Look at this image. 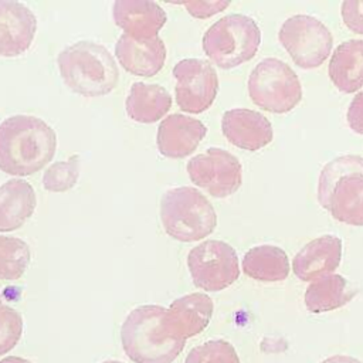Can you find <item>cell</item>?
Returning <instances> with one entry per match:
<instances>
[{"mask_svg": "<svg viewBox=\"0 0 363 363\" xmlns=\"http://www.w3.org/2000/svg\"><path fill=\"white\" fill-rule=\"evenodd\" d=\"M57 135L43 119L14 115L0 123V170L11 176H30L51 162Z\"/></svg>", "mask_w": 363, "mask_h": 363, "instance_id": "obj_1", "label": "cell"}, {"mask_svg": "<svg viewBox=\"0 0 363 363\" xmlns=\"http://www.w3.org/2000/svg\"><path fill=\"white\" fill-rule=\"evenodd\" d=\"M126 356L135 363H172L186 340L174 336L166 323V308L142 305L129 312L121 328Z\"/></svg>", "mask_w": 363, "mask_h": 363, "instance_id": "obj_2", "label": "cell"}, {"mask_svg": "<svg viewBox=\"0 0 363 363\" xmlns=\"http://www.w3.org/2000/svg\"><path fill=\"white\" fill-rule=\"evenodd\" d=\"M318 201L335 220L363 227V157L342 155L328 162L319 174Z\"/></svg>", "mask_w": 363, "mask_h": 363, "instance_id": "obj_3", "label": "cell"}, {"mask_svg": "<svg viewBox=\"0 0 363 363\" xmlns=\"http://www.w3.org/2000/svg\"><path fill=\"white\" fill-rule=\"evenodd\" d=\"M64 84L75 94L92 98L113 91L119 69L108 48L82 40L65 47L57 57Z\"/></svg>", "mask_w": 363, "mask_h": 363, "instance_id": "obj_4", "label": "cell"}, {"mask_svg": "<svg viewBox=\"0 0 363 363\" xmlns=\"http://www.w3.org/2000/svg\"><path fill=\"white\" fill-rule=\"evenodd\" d=\"M160 220L164 231L182 242L208 237L217 225V214L207 197L194 187L167 190L160 200Z\"/></svg>", "mask_w": 363, "mask_h": 363, "instance_id": "obj_5", "label": "cell"}, {"mask_svg": "<svg viewBox=\"0 0 363 363\" xmlns=\"http://www.w3.org/2000/svg\"><path fill=\"white\" fill-rule=\"evenodd\" d=\"M261 44L257 21L244 14H228L213 23L203 35V50L221 69L238 67L255 57Z\"/></svg>", "mask_w": 363, "mask_h": 363, "instance_id": "obj_6", "label": "cell"}, {"mask_svg": "<svg viewBox=\"0 0 363 363\" xmlns=\"http://www.w3.org/2000/svg\"><path fill=\"white\" fill-rule=\"evenodd\" d=\"M252 102L272 113H286L302 99V85L295 71L284 61L269 57L259 61L248 77Z\"/></svg>", "mask_w": 363, "mask_h": 363, "instance_id": "obj_7", "label": "cell"}, {"mask_svg": "<svg viewBox=\"0 0 363 363\" xmlns=\"http://www.w3.org/2000/svg\"><path fill=\"white\" fill-rule=\"evenodd\" d=\"M278 40L294 62L303 69L322 65L333 45V37L328 27L308 14L286 18L278 31Z\"/></svg>", "mask_w": 363, "mask_h": 363, "instance_id": "obj_8", "label": "cell"}, {"mask_svg": "<svg viewBox=\"0 0 363 363\" xmlns=\"http://www.w3.org/2000/svg\"><path fill=\"white\" fill-rule=\"evenodd\" d=\"M187 267L193 284L208 292L228 288L240 275L235 250L220 240H207L193 247L187 255Z\"/></svg>", "mask_w": 363, "mask_h": 363, "instance_id": "obj_9", "label": "cell"}, {"mask_svg": "<svg viewBox=\"0 0 363 363\" xmlns=\"http://www.w3.org/2000/svg\"><path fill=\"white\" fill-rule=\"evenodd\" d=\"M186 170L196 186L217 199L234 194L242 183L240 160L220 147H210L193 156L187 162Z\"/></svg>", "mask_w": 363, "mask_h": 363, "instance_id": "obj_10", "label": "cell"}, {"mask_svg": "<svg viewBox=\"0 0 363 363\" xmlns=\"http://www.w3.org/2000/svg\"><path fill=\"white\" fill-rule=\"evenodd\" d=\"M176 78V104L187 113L207 111L218 91V77L210 62L200 58H186L173 67Z\"/></svg>", "mask_w": 363, "mask_h": 363, "instance_id": "obj_11", "label": "cell"}, {"mask_svg": "<svg viewBox=\"0 0 363 363\" xmlns=\"http://www.w3.org/2000/svg\"><path fill=\"white\" fill-rule=\"evenodd\" d=\"M221 132L231 145L251 152L265 147L274 138L267 116L247 108L225 111L221 118Z\"/></svg>", "mask_w": 363, "mask_h": 363, "instance_id": "obj_12", "label": "cell"}, {"mask_svg": "<svg viewBox=\"0 0 363 363\" xmlns=\"http://www.w3.org/2000/svg\"><path fill=\"white\" fill-rule=\"evenodd\" d=\"M37 18L23 3L0 0V57L26 52L35 35Z\"/></svg>", "mask_w": 363, "mask_h": 363, "instance_id": "obj_13", "label": "cell"}, {"mask_svg": "<svg viewBox=\"0 0 363 363\" xmlns=\"http://www.w3.org/2000/svg\"><path fill=\"white\" fill-rule=\"evenodd\" d=\"M206 133L207 128L201 121L173 113L166 116L157 128V149L164 157L183 159L197 149Z\"/></svg>", "mask_w": 363, "mask_h": 363, "instance_id": "obj_14", "label": "cell"}, {"mask_svg": "<svg viewBox=\"0 0 363 363\" xmlns=\"http://www.w3.org/2000/svg\"><path fill=\"white\" fill-rule=\"evenodd\" d=\"M342 258V240L336 235H320L294 257L292 271L301 281L312 282L320 277L333 274Z\"/></svg>", "mask_w": 363, "mask_h": 363, "instance_id": "obj_15", "label": "cell"}, {"mask_svg": "<svg viewBox=\"0 0 363 363\" xmlns=\"http://www.w3.org/2000/svg\"><path fill=\"white\" fill-rule=\"evenodd\" d=\"M112 16L123 34L136 40L157 37L167 20L166 11L149 0H116L112 6Z\"/></svg>", "mask_w": 363, "mask_h": 363, "instance_id": "obj_16", "label": "cell"}, {"mask_svg": "<svg viewBox=\"0 0 363 363\" xmlns=\"http://www.w3.org/2000/svg\"><path fill=\"white\" fill-rule=\"evenodd\" d=\"M115 55L125 71L138 77H153L164 65L166 45L160 37L136 40L122 34L115 45Z\"/></svg>", "mask_w": 363, "mask_h": 363, "instance_id": "obj_17", "label": "cell"}, {"mask_svg": "<svg viewBox=\"0 0 363 363\" xmlns=\"http://www.w3.org/2000/svg\"><path fill=\"white\" fill-rule=\"evenodd\" d=\"M213 309V301L206 294L194 292L177 298L166 309L167 328L180 339L193 337L207 328Z\"/></svg>", "mask_w": 363, "mask_h": 363, "instance_id": "obj_18", "label": "cell"}, {"mask_svg": "<svg viewBox=\"0 0 363 363\" xmlns=\"http://www.w3.org/2000/svg\"><path fill=\"white\" fill-rule=\"evenodd\" d=\"M332 84L343 94H352L363 86V40L340 43L328 67Z\"/></svg>", "mask_w": 363, "mask_h": 363, "instance_id": "obj_19", "label": "cell"}, {"mask_svg": "<svg viewBox=\"0 0 363 363\" xmlns=\"http://www.w3.org/2000/svg\"><path fill=\"white\" fill-rule=\"evenodd\" d=\"M37 204L33 186L13 179L0 186V233L20 228L34 213Z\"/></svg>", "mask_w": 363, "mask_h": 363, "instance_id": "obj_20", "label": "cell"}, {"mask_svg": "<svg viewBox=\"0 0 363 363\" xmlns=\"http://www.w3.org/2000/svg\"><path fill=\"white\" fill-rule=\"evenodd\" d=\"M172 106L170 94L157 84L135 82L125 102L128 116L139 123L157 122Z\"/></svg>", "mask_w": 363, "mask_h": 363, "instance_id": "obj_21", "label": "cell"}, {"mask_svg": "<svg viewBox=\"0 0 363 363\" xmlns=\"http://www.w3.org/2000/svg\"><path fill=\"white\" fill-rule=\"evenodd\" d=\"M356 289L339 274H329L312 281L305 291V306L312 313L329 312L353 299Z\"/></svg>", "mask_w": 363, "mask_h": 363, "instance_id": "obj_22", "label": "cell"}, {"mask_svg": "<svg viewBox=\"0 0 363 363\" xmlns=\"http://www.w3.org/2000/svg\"><path fill=\"white\" fill-rule=\"evenodd\" d=\"M242 271L247 277L257 281L279 282L289 275V259L282 248L262 244L245 252Z\"/></svg>", "mask_w": 363, "mask_h": 363, "instance_id": "obj_23", "label": "cell"}, {"mask_svg": "<svg viewBox=\"0 0 363 363\" xmlns=\"http://www.w3.org/2000/svg\"><path fill=\"white\" fill-rule=\"evenodd\" d=\"M30 247L17 237L0 235V279L14 281L23 277L30 264Z\"/></svg>", "mask_w": 363, "mask_h": 363, "instance_id": "obj_24", "label": "cell"}, {"mask_svg": "<svg viewBox=\"0 0 363 363\" xmlns=\"http://www.w3.org/2000/svg\"><path fill=\"white\" fill-rule=\"evenodd\" d=\"M79 176V159L77 155L68 160L55 162L45 169L43 176V186L52 193H62L72 189Z\"/></svg>", "mask_w": 363, "mask_h": 363, "instance_id": "obj_25", "label": "cell"}, {"mask_svg": "<svg viewBox=\"0 0 363 363\" xmlns=\"http://www.w3.org/2000/svg\"><path fill=\"white\" fill-rule=\"evenodd\" d=\"M184 363H241L234 346L223 339L208 340L193 347Z\"/></svg>", "mask_w": 363, "mask_h": 363, "instance_id": "obj_26", "label": "cell"}, {"mask_svg": "<svg viewBox=\"0 0 363 363\" xmlns=\"http://www.w3.org/2000/svg\"><path fill=\"white\" fill-rule=\"evenodd\" d=\"M23 335L21 315L6 305L0 306V356L10 352Z\"/></svg>", "mask_w": 363, "mask_h": 363, "instance_id": "obj_27", "label": "cell"}, {"mask_svg": "<svg viewBox=\"0 0 363 363\" xmlns=\"http://www.w3.org/2000/svg\"><path fill=\"white\" fill-rule=\"evenodd\" d=\"M345 26L353 33L363 35V0H347L340 4Z\"/></svg>", "mask_w": 363, "mask_h": 363, "instance_id": "obj_28", "label": "cell"}, {"mask_svg": "<svg viewBox=\"0 0 363 363\" xmlns=\"http://www.w3.org/2000/svg\"><path fill=\"white\" fill-rule=\"evenodd\" d=\"M183 7H186V10L189 11V14H191L196 18H207L211 17L220 11H223L224 9H227L230 6V1L227 0H196V1H182L179 3Z\"/></svg>", "mask_w": 363, "mask_h": 363, "instance_id": "obj_29", "label": "cell"}, {"mask_svg": "<svg viewBox=\"0 0 363 363\" xmlns=\"http://www.w3.org/2000/svg\"><path fill=\"white\" fill-rule=\"evenodd\" d=\"M346 121L353 132L363 135V91L357 92L350 101L346 113Z\"/></svg>", "mask_w": 363, "mask_h": 363, "instance_id": "obj_30", "label": "cell"}, {"mask_svg": "<svg viewBox=\"0 0 363 363\" xmlns=\"http://www.w3.org/2000/svg\"><path fill=\"white\" fill-rule=\"evenodd\" d=\"M320 363H362V362L357 360L356 357H352V356L335 354V356H330V357L325 359V360L320 362Z\"/></svg>", "mask_w": 363, "mask_h": 363, "instance_id": "obj_31", "label": "cell"}, {"mask_svg": "<svg viewBox=\"0 0 363 363\" xmlns=\"http://www.w3.org/2000/svg\"><path fill=\"white\" fill-rule=\"evenodd\" d=\"M0 363H31V362L24 357H20V356H10V357L1 359Z\"/></svg>", "mask_w": 363, "mask_h": 363, "instance_id": "obj_32", "label": "cell"}, {"mask_svg": "<svg viewBox=\"0 0 363 363\" xmlns=\"http://www.w3.org/2000/svg\"><path fill=\"white\" fill-rule=\"evenodd\" d=\"M102 363H122V362H118V360H106V362H102Z\"/></svg>", "mask_w": 363, "mask_h": 363, "instance_id": "obj_33", "label": "cell"}, {"mask_svg": "<svg viewBox=\"0 0 363 363\" xmlns=\"http://www.w3.org/2000/svg\"><path fill=\"white\" fill-rule=\"evenodd\" d=\"M0 306H1V299H0Z\"/></svg>", "mask_w": 363, "mask_h": 363, "instance_id": "obj_34", "label": "cell"}]
</instances>
